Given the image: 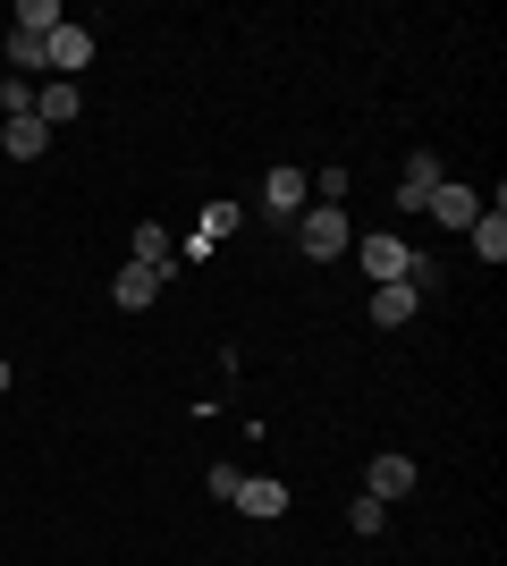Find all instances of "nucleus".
Segmentation results:
<instances>
[{
    "mask_svg": "<svg viewBox=\"0 0 507 566\" xmlns=\"http://www.w3.org/2000/svg\"><path fill=\"white\" fill-rule=\"evenodd\" d=\"M60 25H68V18H60V0H18V25H9V34H43V43H51Z\"/></svg>",
    "mask_w": 507,
    "mask_h": 566,
    "instance_id": "13",
    "label": "nucleus"
},
{
    "mask_svg": "<svg viewBox=\"0 0 507 566\" xmlns=\"http://www.w3.org/2000/svg\"><path fill=\"white\" fill-rule=\"evenodd\" d=\"M0 111L25 118V111H34V85H25V76H9V85H0Z\"/></svg>",
    "mask_w": 507,
    "mask_h": 566,
    "instance_id": "20",
    "label": "nucleus"
},
{
    "mask_svg": "<svg viewBox=\"0 0 507 566\" xmlns=\"http://www.w3.org/2000/svg\"><path fill=\"white\" fill-rule=\"evenodd\" d=\"M414 305H423V287H414V280H389V287H372V322H381V331L414 322Z\"/></svg>",
    "mask_w": 507,
    "mask_h": 566,
    "instance_id": "11",
    "label": "nucleus"
},
{
    "mask_svg": "<svg viewBox=\"0 0 507 566\" xmlns=\"http://www.w3.org/2000/svg\"><path fill=\"white\" fill-rule=\"evenodd\" d=\"M347 524H356L363 542H372V533H381V524H389V507H381V499H347Z\"/></svg>",
    "mask_w": 507,
    "mask_h": 566,
    "instance_id": "19",
    "label": "nucleus"
},
{
    "mask_svg": "<svg viewBox=\"0 0 507 566\" xmlns=\"http://www.w3.org/2000/svg\"><path fill=\"white\" fill-rule=\"evenodd\" d=\"M288 229H296V245H305L314 262H338L347 245H356V229H347V212H338V203H305Z\"/></svg>",
    "mask_w": 507,
    "mask_h": 566,
    "instance_id": "1",
    "label": "nucleus"
},
{
    "mask_svg": "<svg viewBox=\"0 0 507 566\" xmlns=\"http://www.w3.org/2000/svg\"><path fill=\"white\" fill-rule=\"evenodd\" d=\"M0 153H9V161H43V153H51V127H43L34 111L9 118V127H0Z\"/></svg>",
    "mask_w": 507,
    "mask_h": 566,
    "instance_id": "9",
    "label": "nucleus"
},
{
    "mask_svg": "<svg viewBox=\"0 0 507 566\" xmlns=\"http://www.w3.org/2000/svg\"><path fill=\"white\" fill-rule=\"evenodd\" d=\"M305 187H314V203H338V212H347V187H356V169H321V178H305Z\"/></svg>",
    "mask_w": 507,
    "mask_h": 566,
    "instance_id": "16",
    "label": "nucleus"
},
{
    "mask_svg": "<svg viewBox=\"0 0 507 566\" xmlns=\"http://www.w3.org/2000/svg\"><path fill=\"white\" fill-rule=\"evenodd\" d=\"M423 212H432L440 229H474V220H483V195H474V187H457V178H440Z\"/></svg>",
    "mask_w": 507,
    "mask_h": 566,
    "instance_id": "4",
    "label": "nucleus"
},
{
    "mask_svg": "<svg viewBox=\"0 0 507 566\" xmlns=\"http://www.w3.org/2000/svg\"><path fill=\"white\" fill-rule=\"evenodd\" d=\"M136 262H145V271H169V262H178V245H169L161 220H145V229H136Z\"/></svg>",
    "mask_w": 507,
    "mask_h": 566,
    "instance_id": "14",
    "label": "nucleus"
},
{
    "mask_svg": "<svg viewBox=\"0 0 507 566\" xmlns=\"http://www.w3.org/2000/svg\"><path fill=\"white\" fill-rule=\"evenodd\" d=\"M356 254H363V271H372V287H389V280H406V271H414V245H406V237H363Z\"/></svg>",
    "mask_w": 507,
    "mask_h": 566,
    "instance_id": "3",
    "label": "nucleus"
},
{
    "mask_svg": "<svg viewBox=\"0 0 507 566\" xmlns=\"http://www.w3.org/2000/svg\"><path fill=\"white\" fill-rule=\"evenodd\" d=\"M414 491V457H372V473H363V499H406Z\"/></svg>",
    "mask_w": 507,
    "mask_h": 566,
    "instance_id": "8",
    "label": "nucleus"
},
{
    "mask_svg": "<svg viewBox=\"0 0 507 566\" xmlns=\"http://www.w3.org/2000/svg\"><path fill=\"white\" fill-rule=\"evenodd\" d=\"M440 178H448V169H440L432 153H414V161H406V178H398V212H423V203H432V187H440Z\"/></svg>",
    "mask_w": 507,
    "mask_h": 566,
    "instance_id": "10",
    "label": "nucleus"
},
{
    "mask_svg": "<svg viewBox=\"0 0 507 566\" xmlns=\"http://www.w3.org/2000/svg\"><path fill=\"white\" fill-rule=\"evenodd\" d=\"M9 69H18V76L43 69V34H9Z\"/></svg>",
    "mask_w": 507,
    "mask_h": 566,
    "instance_id": "18",
    "label": "nucleus"
},
{
    "mask_svg": "<svg viewBox=\"0 0 507 566\" xmlns=\"http://www.w3.org/2000/svg\"><path fill=\"white\" fill-rule=\"evenodd\" d=\"M305 203H314V187H305V169H296V161H279V169H271V178H263V212L296 220V212H305Z\"/></svg>",
    "mask_w": 507,
    "mask_h": 566,
    "instance_id": "5",
    "label": "nucleus"
},
{
    "mask_svg": "<svg viewBox=\"0 0 507 566\" xmlns=\"http://www.w3.org/2000/svg\"><path fill=\"white\" fill-rule=\"evenodd\" d=\"M0 389H9V355H0Z\"/></svg>",
    "mask_w": 507,
    "mask_h": 566,
    "instance_id": "21",
    "label": "nucleus"
},
{
    "mask_svg": "<svg viewBox=\"0 0 507 566\" xmlns=\"http://www.w3.org/2000/svg\"><path fill=\"white\" fill-rule=\"evenodd\" d=\"M237 229V203H203V220H194V237H203V245H220V237Z\"/></svg>",
    "mask_w": 507,
    "mask_h": 566,
    "instance_id": "17",
    "label": "nucleus"
},
{
    "mask_svg": "<svg viewBox=\"0 0 507 566\" xmlns=\"http://www.w3.org/2000/svg\"><path fill=\"white\" fill-rule=\"evenodd\" d=\"M43 69H51V76H68V85H76V76L94 69V34H85V25H60V34L43 43Z\"/></svg>",
    "mask_w": 507,
    "mask_h": 566,
    "instance_id": "2",
    "label": "nucleus"
},
{
    "mask_svg": "<svg viewBox=\"0 0 507 566\" xmlns=\"http://www.w3.org/2000/svg\"><path fill=\"white\" fill-rule=\"evenodd\" d=\"M465 237H474V254H483V262H507V220H499V203H490Z\"/></svg>",
    "mask_w": 507,
    "mask_h": 566,
    "instance_id": "15",
    "label": "nucleus"
},
{
    "mask_svg": "<svg viewBox=\"0 0 507 566\" xmlns=\"http://www.w3.org/2000/svg\"><path fill=\"white\" fill-rule=\"evenodd\" d=\"M85 111V85H68V76H51V85H34V118H43L51 136L68 127V118Z\"/></svg>",
    "mask_w": 507,
    "mask_h": 566,
    "instance_id": "6",
    "label": "nucleus"
},
{
    "mask_svg": "<svg viewBox=\"0 0 507 566\" xmlns=\"http://www.w3.org/2000/svg\"><path fill=\"white\" fill-rule=\"evenodd\" d=\"M229 507H245V516H263V524H271V516H288V482H271V473H245Z\"/></svg>",
    "mask_w": 507,
    "mask_h": 566,
    "instance_id": "7",
    "label": "nucleus"
},
{
    "mask_svg": "<svg viewBox=\"0 0 507 566\" xmlns=\"http://www.w3.org/2000/svg\"><path fill=\"white\" fill-rule=\"evenodd\" d=\"M152 296H161V271H145V262H127L119 280H110V305H127V313H145Z\"/></svg>",
    "mask_w": 507,
    "mask_h": 566,
    "instance_id": "12",
    "label": "nucleus"
}]
</instances>
